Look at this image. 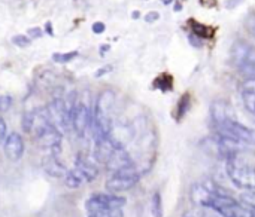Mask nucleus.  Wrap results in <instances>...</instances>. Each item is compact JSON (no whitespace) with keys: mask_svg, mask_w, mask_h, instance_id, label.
Instances as JSON below:
<instances>
[{"mask_svg":"<svg viewBox=\"0 0 255 217\" xmlns=\"http://www.w3.org/2000/svg\"><path fill=\"white\" fill-rule=\"evenodd\" d=\"M227 174L230 180L244 191L255 189V167L242 164L238 156H232L227 159Z\"/></svg>","mask_w":255,"mask_h":217,"instance_id":"1","label":"nucleus"},{"mask_svg":"<svg viewBox=\"0 0 255 217\" xmlns=\"http://www.w3.org/2000/svg\"><path fill=\"white\" fill-rule=\"evenodd\" d=\"M48 116L51 124L61 133V131H67L72 125H70V112L66 106V103L61 98H55L52 100L48 107H46Z\"/></svg>","mask_w":255,"mask_h":217,"instance_id":"2","label":"nucleus"},{"mask_svg":"<svg viewBox=\"0 0 255 217\" xmlns=\"http://www.w3.org/2000/svg\"><path fill=\"white\" fill-rule=\"evenodd\" d=\"M214 210L223 217H255V209H250L238 201L233 197H223L215 204Z\"/></svg>","mask_w":255,"mask_h":217,"instance_id":"3","label":"nucleus"},{"mask_svg":"<svg viewBox=\"0 0 255 217\" xmlns=\"http://www.w3.org/2000/svg\"><path fill=\"white\" fill-rule=\"evenodd\" d=\"M126 206V198L118 197L115 194H93L85 207L88 213L100 212V210H111V209H121Z\"/></svg>","mask_w":255,"mask_h":217,"instance_id":"4","label":"nucleus"},{"mask_svg":"<svg viewBox=\"0 0 255 217\" xmlns=\"http://www.w3.org/2000/svg\"><path fill=\"white\" fill-rule=\"evenodd\" d=\"M220 133L227 134L239 140L241 143H248V145H255V130L250 128L244 124H239L238 121H229L224 125L218 127Z\"/></svg>","mask_w":255,"mask_h":217,"instance_id":"5","label":"nucleus"},{"mask_svg":"<svg viewBox=\"0 0 255 217\" xmlns=\"http://www.w3.org/2000/svg\"><path fill=\"white\" fill-rule=\"evenodd\" d=\"M230 60L238 69L248 63H255V48L245 40H236L230 48Z\"/></svg>","mask_w":255,"mask_h":217,"instance_id":"6","label":"nucleus"},{"mask_svg":"<svg viewBox=\"0 0 255 217\" xmlns=\"http://www.w3.org/2000/svg\"><path fill=\"white\" fill-rule=\"evenodd\" d=\"M70 125L78 136H84L91 125V113L84 103H76L70 110Z\"/></svg>","mask_w":255,"mask_h":217,"instance_id":"7","label":"nucleus"},{"mask_svg":"<svg viewBox=\"0 0 255 217\" xmlns=\"http://www.w3.org/2000/svg\"><path fill=\"white\" fill-rule=\"evenodd\" d=\"M24 139L19 133H12L4 140V155L9 161H19L24 155Z\"/></svg>","mask_w":255,"mask_h":217,"instance_id":"8","label":"nucleus"},{"mask_svg":"<svg viewBox=\"0 0 255 217\" xmlns=\"http://www.w3.org/2000/svg\"><path fill=\"white\" fill-rule=\"evenodd\" d=\"M211 119L212 122L218 127L224 125L229 121H233V110L230 107V104L224 100H217L212 103L211 106Z\"/></svg>","mask_w":255,"mask_h":217,"instance_id":"9","label":"nucleus"},{"mask_svg":"<svg viewBox=\"0 0 255 217\" xmlns=\"http://www.w3.org/2000/svg\"><path fill=\"white\" fill-rule=\"evenodd\" d=\"M140 177H124V176H117L114 174L106 183L105 188L109 194H118V192H124L128 191L131 188H134L137 185Z\"/></svg>","mask_w":255,"mask_h":217,"instance_id":"10","label":"nucleus"},{"mask_svg":"<svg viewBox=\"0 0 255 217\" xmlns=\"http://www.w3.org/2000/svg\"><path fill=\"white\" fill-rule=\"evenodd\" d=\"M105 165L108 170H112L114 173H117L123 168L131 167L133 161H131L130 155L124 149H121V150H114V153L111 155V158L108 159V162Z\"/></svg>","mask_w":255,"mask_h":217,"instance_id":"11","label":"nucleus"},{"mask_svg":"<svg viewBox=\"0 0 255 217\" xmlns=\"http://www.w3.org/2000/svg\"><path fill=\"white\" fill-rule=\"evenodd\" d=\"M75 170H78L84 176L85 182L96 180V177L99 174V170H97L96 164L91 159H88L87 156H84V155H79L75 159Z\"/></svg>","mask_w":255,"mask_h":217,"instance_id":"12","label":"nucleus"},{"mask_svg":"<svg viewBox=\"0 0 255 217\" xmlns=\"http://www.w3.org/2000/svg\"><path fill=\"white\" fill-rule=\"evenodd\" d=\"M42 167H43V170H45L49 176L57 177V179L64 177L66 173L69 171V170L58 161L57 155H52V153L43 156V159H42Z\"/></svg>","mask_w":255,"mask_h":217,"instance_id":"13","label":"nucleus"},{"mask_svg":"<svg viewBox=\"0 0 255 217\" xmlns=\"http://www.w3.org/2000/svg\"><path fill=\"white\" fill-rule=\"evenodd\" d=\"M114 101H115V95L112 91H103L97 100H96V104H94V115H100V116H108L109 118V112L114 106Z\"/></svg>","mask_w":255,"mask_h":217,"instance_id":"14","label":"nucleus"},{"mask_svg":"<svg viewBox=\"0 0 255 217\" xmlns=\"http://www.w3.org/2000/svg\"><path fill=\"white\" fill-rule=\"evenodd\" d=\"M82 182H85L84 176L78 170H75V168L73 170H69L66 173V176H64V183H66L67 188H72V189L79 188L82 185Z\"/></svg>","mask_w":255,"mask_h":217,"instance_id":"15","label":"nucleus"},{"mask_svg":"<svg viewBox=\"0 0 255 217\" xmlns=\"http://www.w3.org/2000/svg\"><path fill=\"white\" fill-rule=\"evenodd\" d=\"M151 213L154 217H163V198L160 192H154L151 198Z\"/></svg>","mask_w":255,"mask_h":217,"instance_id":"16","label":"nucleus"},{"mask_svg":"<svg viewBox=\"0 0 255 217\" xmlns=\"http://www.w3.org/2000/svg\"><path fill=\"white\" fill-rule=\"evenodd\" d=\"M241 200V204L250 207V209H255V189L251 191H244L239 197Z\"/></svg>","mask_w":255,"mask_h":217,"instance_id":"17","label":"nucleus"},{"mask_svg":"<svg viewBox=\"0 0 255 217\" xmlns=\"http://www.w3.org/2000/svg\"><path fill=\"white\" fill-rule=\"evenodd\" d=\"M75 57H78V52L76 51H72V52H57L52 55V60L55 63H60V64H66L69 61H72Z\"/></svg>","mask_w":255,"mask_h":217,"instance_id":"18","label":"nucleus"},{"mask_svg":"<svg viewBox=\"0 0 255 217\" xmlns=\"http://www.w3.org/2000/svg\"><path fill=\"white\" fill-rule=\"evenodd\" d=\"M88 217H124V213L121 209H111V210H100L90 213Z\"/></svg>","mask_w":255,"mask_h":217,"instance_id":"19","label":"nucleus"},{"mask_svg":"<svg viewBox=\"0 0 255 217\" xmlns=\"http://www.w3.org/2000/svg\"><path fill=\"white\" fill-rule=\"evenodd\" d=\"M22 130L25 133H31L33 127H34V112H27L22 115V121H21Z\"/></svg>","mask_w":255,"mask_h":217,"instance_id":"20","label":"nucleus"},{"mask_svg":"<svg viewBox=\"0 0 255 217\" xmlns=\"http://www.w3.org/2000/svg\"><path fill=\"white\" fill-rule=\"evenodd\" d=\"M193 25H194V36H197L199 39L200 37H211V27H206V25H202L200 22H196V21H190Z\"/></svg>","mask_w":255,"mask_h":217,"instance_id":"21","label":"nucleus"},{"mask_svg":"<svg viewBox=\"0 0 255 217\" xmlns=\"http://www.w3.org/2000/svg\"><path fill=\"white\" fill-rule=\"evenodd\" d=\"M12 43L16 45L18 48H27L31 45V39L28 36H24V34H16L12 37Z\"/></svg>","mask_w":255,"mask_h":217,"instance_id":"22","label":"nucleus"},{"mask_svg":"<svg viewBox=\"0 0 255 217\" xmlns=\"http://www.w3.org/2000/svg\"><path fill=\"white\" fill-rule=\"evenodd\" d=\"M188 106H190V95L188 94H185L181 100H179V104H178V119H181L185 113H187V110H188Z\"/></svg>","mask_w":255,"mask_h":217,"instance_id":"23","label":"nucleus"},{"mask_svg":"<svg viewBox=\"0 0 255 217\" xmlns=\"http://www.w3.org/2000/svg\"><path fill=\"white\" fill-rule=\"evenodd\" d=\"M12 106V97L9 94L0 92V112H7Z\"/></svg>","mask_w":255,"mask_h":217,"instance_id":"24","label":"nucleus"},{"mask_svg":"<svg viewBox=\"0 0 255 217\" xmlns=\"http://www.w3.org/2000/svg\"><path fill=\"white\" fill-rule=\"evenodd\" d=\"M244 103H245V107L255 115V95L244 92Z\"/></svg>","mask_w":255,"mask_h":217,"instance_id":"25","label":"nucleus"},{"mask_svg":"<svg viewBox=\"0 0 255 217\" xmlns=\"http://www.w3.org/2000/svg\"><path fill=\"white\" fill-rule=\"evenodd\" d=\"M244 92L255 95V79H247L244 83Z\"/></svg>","mask_w":255,"mask_h":217,"instance_id":"26","label":"nucleus"},{"mask_svg":"<svg viewBox=\"0 0 255 217\" xmlns=\"http://www.w3.org/2000/svg\"><path fill=\"white\" fill-rule=\"evenodd\" d=\"M6 133H7L6 122H4V119L0 116V143H3V142L6 140Z\"/></svg>","mask_w":255,"mask_h":217,"instance_id":"27","label":"nucleus"},{"mask_svg":"<svg viewBox=\"0 0 255 217\" xmlns=\"http://www.w3.org/2000/svg\"><path fill=\"white\" fill-rule=\"evenodd\" d=\"M28 36H30V39H36V37L39 39V37H42V30L37 28V27L36 28H30L28 30Z\"/></svg>","mask_w":255,"mask_h":217,"instance_id":"28","label":"nucleus"},{"mask_svg":"<svg viewBox=\"0 0 255 217\" xmlns=\"http://www.w3.org/2000/svg\"><path fill=\"white\" fill-rule=\"evenodd\" d=\"M247 27H248V30L255 36V16H250L247 19Z\"/></svg>","mask_w":255,"mask_h":217,"instance_id":"29","label":"nucleus"},{"mask_svg":"<svg viewBox=\"0 0 255 217\" xmlns=\"http://www.w3.org/2000/svg\"><path fill=\"white\" fill-rule=\"evenodd\" d=\"M93 31L97 33V34L103 33V31H105V24H103V22H94V24H93Z\"/></svg>","mask_w":255,"mask_h":217,"instance_id":"30","label":"nucleus"},{"mask_svg":"<svg viewBox=\"0 0 255 217\" xmlns=\"http://www.w3.org/2000/svg\"><path fill=\"white\" fill-rule=\"evenodd\" d=\"M158 16H160L158 12H149V13L145 16V21H146V22H152V21H157Z\"/></svg>","mask_w":255,"mask_h":217,"instance_id":"31","label":"nucleus"},{"mask_svg":"<svg viewBox=\"0 0 255 217\" xmlns=\"http://www.w3.org/2000/svg\"><path fill=\"white\" fill-rule=\"evenodd\" d=\"M242 1H244V0H227V1H226V7H227V9H233V7H236V6H239Z\"/></svg>","mask_w":255,"mask_h":217,"instance_id":"32","label":"nucleus"},{"mask_svg":"<svg viewBox=\"0 0 255 217\" xmlns=\"http://www.w3.org/2000/svg\"><path fill=\"white\" fill-rule=\"evenodd\" d=\"M111 69H112L111 66H106V67H103V69L97 70V73H96V77H102V76H103V74H106V73H108Z\"/></svg>","mask_w":255,"mask_h":217,"instance_id":"33","label":"nucleus"}]
</instances>
